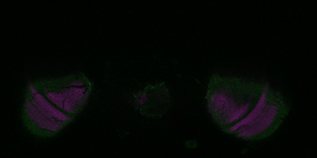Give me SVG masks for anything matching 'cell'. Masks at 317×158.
I'll return each mask as SVG.
<instances>
[{
    "instance_id": "cell-1",
    "label": "cell",
    "mask_w": 317,
    "mask_h": 158,
    "mask_svg": "<svg viewBox=\"0 0 317 158\" xmlns=\"http://www.w3.org/2000/svg\"><path fill=\"white\" fill-rule=\"evenodd\" d=\"M232 91L226 87H218L209 95V108L224 125H231L239 121L254 105L252 96L240 97Z\"/></svg>"
},
{
    "instance_id": "cell-2",
    "label": "cell",
    "mask_w": 317,
    "mask_h": 158,
    "mask_svg": "<svg viewBox=\"0 0 317 158\" xmlns=\"http://www.w3.org/2000/svg\"><path fill=\"white\" fill-rule=\"evenodd\" d=\"M280 110L277 104L269 101L259 113L245 116L242 120V126L235 132L239 137L246 139L262 134L273 125Z\"/></svg>"
},
{
    "instance_id": "cell-3",
    "label": "cell",
    "mask_w": 317,
    "mask_h": 158,
    "mask_svg": "<svg viewBox=\"0 0 317 158\" xmlns=\"http://www.w3.org/2000/svg\"><path fill=\"white\" fill-rule=\"evenodd\" d=\"M144 89L147 101L140 113L147 117H161L168 109L170 102L169 93L164 83H158L154 86L149 84Z\"/></svg>"
}]
</instances>
